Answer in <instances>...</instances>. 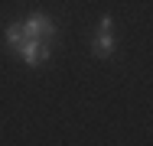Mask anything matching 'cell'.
<instances>
[{"instance_id": "277c9868", "label": "cell", "mask_w": 153, "mask_h": 146, "mask_svg": "<svg viewBox=\"0 0 153 146\" xmlns=\"http://www.w3.org/2000/svg\"><path fill=\"white\" fill-rule=\"evenodd\" d=\"M23 39H26V32H23V23H7V42H10V49H16Z\"/></svg>"}, {"instance_id": "6da1fadb", "label": "cell", "mask_w": 153, "mask_h": 146, "mask_svg": "<svg viewBox=\"0 0 153 146\" xmlns=\"http://www.w3.org/2000/svg\"><path fill=\"white\" fill-rule=\"evenodd\" d=\"M23 32H26V39H39V42H52L56 36H59V26L46 16V13H30L26 20H23Z\"/></svg>"}, {"instance_id": "7a4b0ae2", "label": "cell", "mask_w": 153, "mask_h": 146, "mask_svg": "<svg viewBox=\"0 0 153 146\" xmlns=\"http://www.w3.org/2000/svg\"><path fill=\"white\" fill-rule=\"evenodd\" d=\"M94 55L98 58H111L114 55V20H111V13H104L101 16V23H98V36H94Z\"/></svg>"}, {"instance_id": "3957f363", "label": "cell", "mask_w": 153, "mask_h": 146, "mask_svg": "<svg viewBox=\"0 0 153 146\" xmlns=\"http://www.w3.org/2000/svg\"><path fill=\"white\" fill-rule=\"evenodd\" d=\"M16 52H20V58H23L26 65H42L46 58L52 55V42H39V39H23V42L16 46Z\"/></svg>"}]
</instances>
